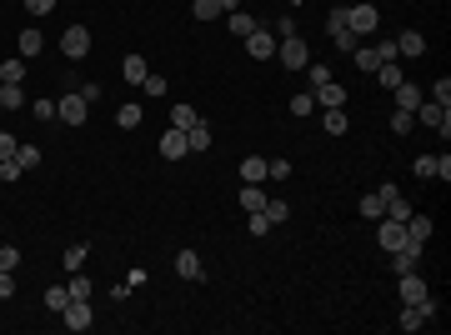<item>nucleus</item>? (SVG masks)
I'll return each mask as SVG.
<instances>
[{"label":"nucleus","instance_id":"35","mask_svg":"<svg viewBox=\"0 0 451 335\" xmlns=\"http://www.w3.org/2000/svg\"><path fill=\"white\" fill-rule=\"evenodd\" d=\"M386 220H402V226H406V220H411V200H406V195L386 200Z\"/></svg>","mask_w":451,"mask_h":335},{"label":"nucleus","instance_id":"29","mask_svg":"<svg viewBox=\"0 0 451 335\" xmlns=\"http://www.w3.org/2000/svg\"><path fill=\"white\" fill-rule=\"evenodd\" d=\"M191 16H196V20L206 25V20H216V16H226V11H221V0H191Z\"/></svg>","mask_w":451,"mask_h":335},{"label":"nucleus","instance_id":"45","mask_svg":"<svg viewBox=\"0 0 451 335\" xmlns=\"http://www.w3.org/2000/svg\"><path fill=\"white\" fill-rule=\"evenodd\" d=\"M271 35H276V40H291V35H301V30H296V20H291V16H281Z\"/></svg>","mask_w":451,"mask_h":335},{"label":"nucleus","instance_id":"27","mask_svg":"<svg viewBox=\"0 0 451 335\" xmlns=\"http://www.w3.org/2000/svg\"><path fill=\"white\" fill-rule=\"evenodd\" d=\"M86 255H90V245H86V240H76V245H66L61 265H66V270H81V265H86Z\"/></svg>","mask_w":451,"mask_h":335},{"label":"nucleus","instance_id":"22","mask_svg":"<svg viewBox=\"0 0 451 335\" xmlns=\"http://www.w3.org/2000/svg\"><path fill=\"white\" fill-rule=\"evenodd\" d=\"M226 25H231V35H236V40H246L261 20H256V16H246V11H231V16H226Z\"/></svg>","mask_w":451,"mask_h":335},{"label":"nucleus","instance_id":"43","mask_svg":"<svg viewBox=\"0 0 451 335\" xmlns=\"http://www.w3.org/2000/svg\"><path fill=\"white\" fill-rule=\"evenodd\" d=\"M20 171H25V165H20L16 155H11V160H0V181H6V185H11V181H20Z\"/></svg>","mask_w":451,"mask_h":335},{"label":"nucleus","instance_id":"54","mask_svg":"<svg viewBox=\"0 0 451 335\" xmlns=\"http://www.w3.org/2000/svg\"><path fill=\"white\" fill-rule=\"evenodd\" d=\"M266 231H271V220H266V210H256L251 215V236H266Z\"/></svg>","mask_w":451,"mask_h":335},{"label":"nucleus","instance_id":"41","mask_svg":"<svg viewBox=\"0 0 451 335\" xmlns=\"http://www.w3.org/2000/svg\"><path fill=\"white\" fill-rule=\"evenodd\" d=\"M361 215H366V220H381V215H386L381 195H361Z\"/></svg>","mask_w":451,"mask_h":335},{"label":"nucleus","instance_id":"46","mask_svg":"<svg viewBox=\"0 0 451 335\" xmlns=\"http://www.w3.org/2000/svg\"><path fill=\"white\" fill-rule=\"evenodd\" d=\"M141 90H146L151 100H160V95H165V80H160V75H146V80H141Z\"/></svg>","mask_w":451,"mask_h":335},{"label":"nucleus","instance_id":"33","mask_svg":"<svg viewBox=\"0 0 451 335\" xmlns=\"http://www.w3.org/2000/svg\"><path fill=\"white\" fill-rule=\"evenodd\" d=\"M397 325H402L406 335H411V330H421V325H426V315H421V305H402V320H397Z\"/></svg>","mask_w":451,"mask_h":335},{"label":"nucleus","instance_id":"56","mask_svg":"<svg viewBox=\"0 0 451 335\" xmlns=\"http://www.w3.org/2000/svg\"><path fill=\"white\" fill-rule=\"evenodd\" d=\"M0 110H6V105H0Z\"/></svg>","mask_w":451,"mask_h":335},{"label":"nucleus","instance_id":"13","mask_svg":"<svg viewBox=\"0 0 451 335\" xmlns=\"http://www.w3.org/2000/svg\"><path fill=\"white\" fill-rule=\"evenodd\" d=\"M321 126H326V135H346V126H351L346 105H331V110H321Z\"/></svg>","mask_w":451,"mask_h":335},{"label":"nucleus","instance_id":"44","mask_svg":"<svg viewBox=\"0 0 451 335\" xmlns=\"http://www.w3.org/2000/svg\"><path fill=\"white\" fill-rule=\"evenodd\" d=\"M16 160L25 165V171H35V165H40V150H35V145H16Z\"/></svg>","mask_w":451,"mask_h":335},{"label":"nucleus","instance_id":"55","mask_svg":"<svg viewBox=\"0 0 451 335\" xmlns=\"http://www.w3.org/2000/svg\"><path fill=\"white\" fill-rule=\"evenodd\" d=\"M81 100H86V105H95V100H100V85H95V80H86V85H81Z\"/></svg>","mask_w":451,"mask_h":335},{"label":"nucleus","instance_id":"52","mask_svg":"<svg viewBox=\"0 0 451 335\" xmlns=\"http://www.w3.org/2000/svg\"><path fill=\"white\" fill-rule=\"evenodd\" d=\"M376 55H381V66H386V61H402V55H397V40H381Z\"/></svg>","mask_w":451,"mask_h":335},{"label":"nucleus","instance_id":"11","mask_svg":"<svg viewBox=\"0 0 451 335\" xmlns=\"http://www.w3.org/2000/svg\"><path fill=\"white\" fill-rule=\"evenodd\" d=\"M397 281H402V305H421V300H426V281H421L416 270L397 275Z\"/></svg>","mask_w":451,"mask_h":335},{"label":"nucleus","instance_id":"53","mask_svg":"<svg viewBox=\"0 0 451 335\" xmlns=\"http://www.w3.org/2000/svg\"><path fill=\"white\" fill-rule=\"evenodd\" d=\"M16 145H20L16 135H6V130H0V160H11V155H16Z\"/></svg>","mask_w":451,"mask_h":335},{"label":"nucleus","instance_id":"12","mask_svg":"<svg viewBox=\"0 0 451 335\" xmlns=\"http://www.w3.org/2000/svg\"><path fill=\"white\" fill-rule=\"evenodd\" d=\"M376 240H381L386 250H402V245H406V226H402V220H386V215H381V231H376Z\"/></svg>","mask_w":451,"mask_h":335},{"label":"nucleus","instance_id":"19","mask_svg":"<svg viewBox=\"0 0 451 335\" xmlns=\"http://www.w3.org/2000/svg\"><path fill=\"white\" fill-rule=\"evenodd\" d=\"M160 155H171V160H181V155H186V130H176V126L165 130V135H160Z\"/></svg>","mask_w":451,"mask_h":335},{"label":"nucleus","instance_id":"30","mask_svg":"<svg viewBox=\"0 0 451 335\" xmlns=\"http://www.w3.org/2000/svg\"><path fill=\"white\" fill-rule=\"evenodd\" d=\"M20 80H25V61L16 55V61H6V66H0V85H20Z\"/></svg>","mask_w":451,"mask_h":335},{"label":"nucleus","instance_id":"5","mask_svg":"<svg viewBox=\"0 0 451 335\" xmlns=\"http://www.w3.org/2000/svg\"><path fill=\"white\" fill-rule=\"evenodd\" d=\"M55 121H66V126H86V100H81V90H66L61 100H55Z\"/></svg>","mask_w":451,"mask_h":335},{"label":"nucleus","instance_id":"47","mask_svg":"<svg viewBox=\"0 0 451 335\" xmlns=\"http://www.w3.org/2000/svg\"><path fill=\"white\" fill-rule=\"evenodd\" d=\"M25 11H30V16H35V20H45V16H50V11H55V0H25Z\"/></svg>","mask_w":451,"mask_h":335},{"label":"nucleus","instance_id":"40","mask_svg":"<svg viewBox=\"0 0 451 335\" xmlns=\"http://www.w3.org/2000/svg\"><path fill=\"white\" fill-rule=\"evenodd\" d=\"M266 220H271V226H281V220H291V205H286V200H266Z\"/></svg>","mask_w":451,"mask_h":335},{"label":"nucleus","instance_id":"14","mask_svg":"<svg viewBox=\"0 0 451 335\" xmlns=\"http://www.w3.org/2000/svg\"><path fill=\"white\" fill-rule=\"evenodd\" d=\"M40 45H45V35H40L35 25L16 35V50H20V61H35V55H40Z\"/></svg>","mask_w":451,"mask_h":335},{"label":"nucleus","instance_id":"28","mask_svg":"<svg viewBox=\"0 0 451 335\" xmlns=\"http://www.w3.org/2000/svg\"><path fill=\"white\" fill-rule=\"evenodd\" d=\"M141 121H146V110H141V105H121V110H116V126H121V130H136Z\"/></svg>","mask_w":451,"mask_h":335},{"label":"nucleus","instance_id":"20","mask_svg":"<svg viewBox=\"0 0 451 335\" xmlns=\"http://www.w3.org/2000/svg\"><path fill=\"white\" fill-rule=\"evenodd\" d=\"M261 181H266V155L241 160V185H261Z\"/></svg>","mask_w":451,"mask_h":335},{"label":"nucleus","instance_id":"8","mask_svg":"<svg viewBox=\"0 0 451 335\" xmlns=\"http://www.w3.org/2000/svg\"><path fill=\"white\" fill-rule=\"evenodd\" d=\"M61 50L71 55V61H86V55H90V30H86V25H71V30L61 35Z\"/></svg>","mask_w":451,"mask_h":335},{"label":"nucleus","instance_id":"32","mask_svg":"<svg viewBox=\"0 0 451 335\" xmlns=\"http://www.w3.org/2000/svg\"><path fill=\"white\" fill-rule=\"evenodd\" d=\"M411 130H416V116L397 105V116H391V135H411Z\"/></svg>","mask_w":451,"mask_h":335},{"label":"nucleus","instance_id":"3","mask_svg":"<svg viewBox=\"0 0 451 335\" xmlns=\"http://www.w3.org/2000/svg\"><path fill=\"white\" fill-rule=\"evenodd\" d=\"M276 50H281V66H286V71H306V66H311V50H306V40H301V35L276 40Z\"/></svg>","mask_w":451,"mask_h":335},{"label":"nucleus","instance_id":"10","mask_svg":"<svg viewBox=\"0 0 451 335\" xmlns=\"http://www.w3.org/2000/svg\"><path fill=\"white\" fill-rule=\"evenodd\" d=\"M311 100H316L321 110H331V105H346V85H336V80H321V85H311Z\"/></svg>","mask_w":451,"mask_h":335},{"label":"nucleus","instance_id":"34","mask_svg":"<svg viewBox=\"0 0 451 335\" xmlns=\"http://www.w3.org/2000/svg\"><path fill=\"white\" fill-rule=\"evenodd\" d=\"M66 305H71V291H66V286H50V291H45V310H55V315H61Z\"/></svg>","mask_w":451,"mask_h":335},{"label":"nucleus","instance_id":"31","mask_svg":"<svg viewBox=\"0 0 451 335\" xmlns=\"http://www.w3.org/2000/svg\"><path fill=\"white\" fill-rule=\"evenodd\" d=\"M196 121H201V116H196V110H191L186 100H181V105H171V126H176V130H191Z\"/></svg>","mask_w":451,"mask_h":335},{"label":"nucleus","instance_id":"18","mask_svg":"<svg viewBox=\"0 0 451 335\" xmlns=\"http://www.w3.org/2000/svg\"><path fill=\"white\" fill-rule=\"evenodd\" d=\"M351 61H356V71H361V75H376L381 55H376V45H356V50H351Z\"/></svg>","mask_w":451,"mask_h":335},{"label":"nucleus","instance_id":"38","mask_svg":"<svg viewBox=\"0 0 451 335\" xmlns=\"http://www.w3.org/2000/svg\"><path fill=\"white\" fill-rule=\"evenodd\" d=\"M0 105H6V110H20V105H25V90H20V85H0Z\"/></svg>","mask_w":451,"mask_h":335},{"label":"nucleus","instance_id":"42","mask_svg":"<svg viewBox=\"0 0 451 335\" xmlns=\"http://www.w3.org/2000/svg\"><path fill=\"white\" fill-rule=\"evenodd\" d=\"M291 176V160H266V181H286Z\"/></svg>","mask_w":451,"mask_h":335},{"label":"nucleus","instance_id":"25","mask_svg":"<svg viewBox=\"0 0 451 335\" xmlns=\"http://www.w3.org/2000/svg\"><path fill=\"white\" fill-rule=\"evenodd\" d=\"M406 75H402V66L397 61H386V66H376V85H386V90H397Z\"/></svg>","mask_w":451,"mask_h":335},{"label":"nucleus","instance_id":"24","mask_svg":"<svg viewBox=\"0 0 451 335\" xmlns=\"http://www.w3.org/2000/svg\"><path fill=\"white\" fill-rule=\"evenodd\" d=\"M121 75H126V80H131V85H141V80H146V75H151V66H146V61H141V55H126V61H121Z\"/></svg>","mask_w":451,"mask_h":335},{"label":"nucleus","instance_id":"50","mask_svg":"<svg viewBox=\"0 0 451 335\" xmlns=\"http://www.w3.org/2000/svg\"><path fill=\"white\" fill-rule=\"evenodd\" d=\"M306 80H311V85H321V80H336V75H331L326 66H316V61H311V66H306Z\"/></svg>","mask_w":451,"mask_h":335},{"label":"nucleus","instance_id":"1","mask_svg":"<svg viewBox=\"0 0 451 335\" xmlns=\"http://www.w3.org/2000/svg\"><path fill=\"white\" fill-rule=\"evenodd\" d=\"M341 11H346V30H351L356 40H366V35L381 25V11L371 6V0H356V6H341Z\"/></svg>","mask_w":451,"mask_h":335},{"label":"nucleus","instance_id":"36","mask_svg":"<svg viewBox=\"0 0 451 335\" xmlns=\"http://www.w3.org/2000/svg\"><path fill=\"white\" fill-rule=\"evenodd\" d=\"M66 291H71V300H90V281L81 270H71V281H66Z\"/></svg>","mask_w":451,"mask_h":335},{"label":"nucleus","instance_id":"15","mask_svg":"<svg viewBox=\"0 0 451 335\" xmlns=\"http://www.w3.org/2000/svg\"><path fill=\"white\" fill-rule=\"evenodd\" d=\"M391 95H397V105H402V110H416V105L426 100V90H421V85H411V80H402Z\"/></svg>","mask_w":451,"mask_h":335},{"label":"nucleus","instance_id":"21","mask_svg":"<svg viewBox=\"0 0 451 335\" xmlns=\"http://www.w3.org/2000/svg\"><path fill=\"white\" fill-rule=\"evenodd\" d=\"M176 275H181V281H201V255L196 250H181L176 255Z\"/></svg>","mask_w":451,"mask_h":335},{"label":"nucleus","instance_id":"23","mask_svg":"<svg viewBox=\"0 0 451 335\" xmlns=\"http://www.w3.org/2000/svg\"><path fill=\"white\" fill-rule=\"evenodd\" d=\"M416 265H421V250H406V245L391 250V270H397V275H406V270H416Z\"/></svg>","mask_w":451,"mask_h":335},{"label":"nucleus","instance_id":"4","mask_svg":"<svg viewBox=\"0 0 451 335\" xmlns=\"http://www.w3.org/2000/svg\"><path fill=\"white\" fill-rule=\"evenodd\" d=\"M326 35H331V40H336V50H346V55H351V50H356V45H361V40H356V35H351V30H346V11H341V6H336V11H331V16H326Z\"/></svg>","mask_w":451,"mask_h":335},{"label":"nucleus","instance_id":"9","mask_svg":"<svg viewBox=\"0 0 451 335\" xmlns=\"http://www.w3.org/2000/svg\"><path fill=\"white\" fill-rule=\"evenodd\" d=\"M61 325H66V330H90V325H95V315H90V300H71V305L61 310Z\"/></svg>","mask_w":451,"mask_h":335},{"label":"nucleus","instance_id":"7","mask_svg":"<svg viewBox=\"0 0 451 335\" xmlns=\"http://www.w3.org/2000/svg\"><path fill=\"white\" fill-rule=\"evenodd\" d=\"M246 55H251V61H271V55H276V35H271L266 25H256V30L246 35Z\"/></svg>","mask_w":451,"mask_h":335},{"label":"nucleus","instance_id":"37","mask_svg":"<svg viewBox=\"0 0 451 335\" xmlns=\"http://www.w3.org/2000/svg\"><path fill=\"white\" fill-rule=\"evenodd\" d=\"M291 116H316V100H311V90H296V95H291Z\"/></svg>","mask_w":451,"mask_h":335},{"label":"nucleus","instance_id":"6","mask_svg":"<svg viewBox=\"0 0 451 335\" xmlns=\"http://www.w3.org/2000/svg\"><path fill=\"white\" fill-rule=\"evenodd\" d=\"M411 171H416L421 181H451V155H416Z\"/></svg>","mask_w":451,"mask_h":335},{"label":"nucleus","instance_id":"51","mask_svg":"<svg viewBox=\"0 0 451 335\" xmlns=\"http://www.w3.org/2000/svg\"><path fill=\"white\" fill-rule=\"evenodd\" d=\"M35 121H55V100H45V95L35 100Z\"/></svg>","mask_w":451,"mask_h":335},{"label":"nucleus","instance_id":"26","mask_svg":"<svg viewBox=\"0 0 451 335\" xmlns=\"http://www.w3.org/2000/svg\"><path fill=\"white\" fill-rule=\"evenodd\" d=\"M266 200H271V195H266L261 185H241V205H246L251 215H256V210H266Z\"/></svg>","mask_w":451,"mask_h":335},{"label":"nucleus","instance_id":"16","mask_svg":"<svg viewBox=\"0 0 451 335\" xmlns=\"http://www.w3.org/2000/svg\"><path fill=\"white\" fill-rule=\"evenodd\" d=\"M397 55H426V35L421 30H402L397 35Z\"/></svg>","mask_w":451,"mask_h":335},{"label":"nucleus","instance_id":"48","mask_svg":"<svg viewBox=\"0 0 451 335\" xmlns=\"http://www.w3.org/2000/svg\"><path fill=\"white\" fill-rule=\"evenodd\" d=\"M20 265V250L16 245H0V270H16Z\"/></svg>","mask_w":451,"mask_h":335},{"label":"nucleus","instance_id":"17","mask_svg":"<svg viewBox=\"0 0 451 335\" xmlns=\"http://www.w3.org/2000/svg\"><path fill=\"white\" fill-rule=\"evenodd\" d=\"M186 150H196V155L211 150V126H206V121H196V126L186 130Z\"/></svg>","mask_w":451,"mask_h":335},{"label":"nucleus","instance_id":"2","mask_svg":"<svg viewBox=\"0 0 451 335\" xmlns=\"http://www.w3.org/2000/svg\"><path fill=\"white\" fill-rule=\"evenodd\" d=\"M411 116H416V126H431V130H451V105H436V100H421L416 110H411Z\"/></svg>","mask_w":451,"mask_h":335},{"label":"nucleus","instance_id":"39","mask_svg":"<svg viewBox=\"0 0 451 335\" xmlns=\"http://www.w3.org/2000/svg\"><path fill=\"white\" fill-rule=\"evenodd\" d=\"M426 100H436V105H451V80H446V75H441V80H431Z\"/></svg>","mask_w":451,"mask_h":335},{"label":"nucleus","instance_id":"49","mask_svg":"<svg viewBox=\"0 0 451 335\" xmlns=\"http://www.w3.org/2000/svg\"><path fill=\"white\" fill-rule=\"evenodd\" d=\"M16 296V270H0V300Z\"/></svg>","mask_w":451,"mask_h":335}]
</instances>
